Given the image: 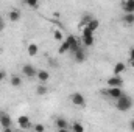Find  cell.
<instances>
[{
  "label": "cell",
  "mask_w": 134,
  "mask_h": 132,
  "mask_svg": "<svg viewBox=\"0 0 134 132\" xmlns=\"http://www.w3.org/2000/svg\"><path fill=\"white\" fill-rule=\"evenodd\" d=\"M55 126H56V129H58L59 132H67L69 129H70L69 121H67V120H64V118H56Z\"/></svg>",
  "instance_id": "obj_8"
},
{
  "label": "cell",
  "mask_w": 134,
  "mask_h": 132,
  "mask_svg": "<svg viewBox=\"0 0 134 132\" xmlns=\"http://www.w3.org/2000/svg\"><path fill=\"white\" fill-rule=\"evenodd\" d=\"M106 84H108L109 87H122V86H123V79H122L120 75H114V76H111V78L106 81Z\"/></svg>",
  "instance_id": "obj_6"
},
{
  "label": "cell",
  "mask_w": 134,
  "mask_h": 132,
  "mask_svg": "<svg viewBox=\"0 0 134 132\" xmlns=\"http://www.w3.org/2000/svg\"><path fill=\"white\" fill-rule=\"evenodd\" d=\"M0 126H2L3 131H11L13 129V120H11L9 113L5 112V110H0Z\"/></svg>",
  "instance_id": "obj_2"
},
{
  "label": "cell",
  "mask_w": 134,
  "mask_h": 132,
  "mask_svg": "<svg viewBox=\"0 0 134 132\" xmlns=\"http://www.w3.org/2000/svg\"><path fill=\"white\" fill-rule=\"evenodd\" d=\"M55 39H56V40H63V33H61L59 30L55 31Z\"/></svg>",
  "instance_id": "obj_25"
},
{
  "label": "cell",
  "mask_w": 134,
  "mask_h": 132,
  "mask_svg": "<svg viewBox=\"0 0 134 132\" xmlns=\"http://www.w3.org/2000/svg\"><path fill=\"white\" fill-rule=\"evenodd\" d=\"M47 92H48V89L44 86V82H41V84L36 87V95H39V97H44V95H47Z\"/></svg>",
  "instance_id": "obj_19"
},
{
  "label": "cell",
  "mask_w": 134,
  "mask_h": 132,
  "mask_svg": "<svg viewBox=\"0 0 134 132\" xmlns=\"http://www.w3.org/2000/svg\"><path fill=\"white\" fill-rule=\"evenodd\" d=\"M122 20H123V23H126V25H133L134 23V13H125L123 17H122Z\"/></svg>",
  "instance_id": "obj_15"
},
{
  "label": "cell",
  "mask_w": 134,
  "mask_h": 132,
  "mask_svg": "<svg viewBox=\"0 0 134 132\" xmlns=\"http://www.w3.org/2000/svg\"><path fill=\"white\" fill-rule=\"evenodd\" d=\"M70 131H73V132H83V131H84V126H83L81 123H78V121H73V123L70 124Z\"/></svg>",
  "instance_id": "obj_21"
},
{
  "label": "cell",
  "mask_w": 134,
  "mask_h": 132,
  "mask_svg": "<svg viewBox=\"0 0 134 132\" xmlns=\"http://www.w3.org/2000/svg\"><path fill=\"white\" fill-rule=\"evenodd\" d=\"M36 78L39 79V82H47L48 79H50V73L47 71V70H37V73H36Z\"/></svg>",
  "instance_id": "obj_12"
},
{
  "label": "cell",
  "mask_w": 134,
  "mask_h": 132,
  "mask_svg": "<svg viewBox=\"0 0 134 132\" xmlns=\"http://www.w3.org/2000/svg\"><path fill=\"white\" fill-rule=\"evenodd\" d=\"M24 3L27 6H30L31 9H37V6H39V0H24Z\"/></svg>",
  "instance_id": "obj_23"
},
{
  "label": "cell",
  "mask_w": 134,
  "mask_h": 132,
  "mask_svg": "<svg viewBox=\"0 0 134 132\" xmlns=\"http://www.w3.org/2000/svg\"><path fill=\"white\" fill-rule=\"evenodd\" d=\"M131 107H133V98L131 97H128V95L123 93L122 97H119V98L115 99V109L119 112H128Z\"/></svg>",
  "instance_id": "obj_1"
},
{
  "label": "cell",
  "mask_w": 134,
  "mask_h": 132,
  "mask_svg": "<svg viewBox=\"0 0 134 132\" xmlns=\"http://www.w3.org/2000/svg\"><path fill=\"white\" fill-rule=\"evenodd\" d=\"M130 129H131V131H134V120L130 123Z\"/></svg>",
  "instance_id": "obj_29"
},
{
  "label": "cell",
  "mask_w": 134,
  "mask_h": 132,
  "mask_svg": "<svg viewBox=\"0 0 134 132\" xmlns=\"http://www.w3.org/2000/svg\"><path fill=\"white\" fill-rule=\"evenodd\" d=\"M22 73L27 76V78H34L36 76V73H37V70H36V67L31 65V64H24V67H22Z\"/></svg>",
  "instance_id": "obj_7"
},
{
  "label": "cell",
  "mask_w": 134,
  "mask_h": 132,
  "mask_svg": "<svg viewBox=\"0 0 134 132\" xmlns=\"http://www.w3.org/2000/svg\"><path fill=\"white\" fill-rule=\"evenodd\" d=\"M98 27H100V20H98V19H92V20H91V22H89V23H87L84 28H87L89 31L95 33V31L98 30Z\"/></svg>",
  "instance_id": "obj_13"
},
{
  "label": "cell",
  "mask_w": 134,
  "mask_h": 132,
  "mask_svg": "<svg viewBox=\"0 0 134 132\" xmlns=\"http://www.w3.org/2000/svg\"><path fill=\"white\" fill-rule=\"evenodd\" d=\"M130 67H133L134 68V59H130Z\"/></svg>",
  "instance_id": "obj_30"
},
{
  "label": "cell",
  "mask_w": 134,
  "mask_h": 132,
  "mask_svg": "<svg viewBox=\"0 0 134 132\" xmlns=\"http://www.w3.org/2000/svg\"><path fill=\"white\" fill-rule=\"evenodd\" d=\"M130 59H134V47L130 50Z\"/></svg>",
  "instance_id": "obj_28"
},
{
  "label": "cell",
  "mask_w": 134,
  "mask_h": 132,
  "mask_svg": "<svg viewBox=\"0 0 134 132\" xmlns=\"http://www.w3.org/2000/svg\"><path fill=\"white\" fill-rule=\"evenodd\" d=\"M37 51H39V48H37V45H36V44H30V45L27 47V53H28L31 58L37 55Z\"/></svg>",
  "instance_id": "obj_20"
},
{
  "label": "cell",
  "mask_w": 134,
  "mask_h": 132,
  "mask_svg": "<svg viewBox=\"0 0 134 132\" xmlns=\"http://www.w3.org/2000/svg\"><path fill=\"white\" fill-rule=\"evenodd\" d=\"M92 19H94V17H92L91 14H86V16H83V17H81V20H80V27H81V28H84V27H86V25H87V23H89Z\"/></svg>",
  "instance_id": "obj_22"
},
{
  "label": "cell",
  "mask_w": 134,
  "mask_h": 132,
  "mask_svg": "<svg viewBox=\"0 0 134 132\" xmlns=\"http://www.w3.org/2000/svg\"><path fill=\"white\" fill-rule=\"evenodd\" d=\"M69 50H70V44H69L67 39H64L63 44H61V47H59V50H58V53H59V55H64V53H67Z\"/></svg>",
  "instance_id": "obj_18"
},
{
  "label": "cell",
  "mask_w": 134,
  "mask_h": 132,
  "mask_svg": "<svg viewBox=\"0 0 134 132\" xmlns=\"http://www.w3.org/2000/svg\"><path fill=\"white\" fill-rule=\"evenodd\" d=\"M125 70H126V64L125 62H117L114 65V75H122Z\"/></svg>",
  "instance_id": "obj_16"
},
{
  "label": "cell",
  "mask_w": 134,
  "mask_h": 132,
  "mask_svg": "<svg viewBox=\"0 0 134 132\" xmlns=\"http://www.w3.org/2000/svg\"><path fill=\"white\" fill-rule=\"evenodd\" d=\"M70 103H72L73 106H76V107H84V106H86V98H84L83 93L73 92V93L70 95Z\"/></svg>",
  "instance_id": "obj_3"
},
{
  "label": "cell",
  "mask_w": 134,
  "mask_h": 132,
  "mask_svg": "<svg viewBox=\"0 0 134 132\" xmlns=\"http://www.w3.org/2000/svg\"><path fill=\"white\" fill-rule=\"evenodd\" d=\"M81 44L84 47H92L95 44V39H94V34H81Z\"/></svg>",
  "instance_id": "obj_9"
},
{
  "label": "cell",
  "mask_w": 134,
  "mask_h": 132,
  "mask_svg": "<svg viewBox=\"0 0 134 132\" xmlns=\"http://www.w3.org/2000/svg\"><path fill=\"white\" fill-rule=\"evenodd\" d=\"M9 84H11L13 87H20V86H22V78L17 76V75H13L11 79H9Z\"/></svg>",
  "instance_id": "obj_17"
},
{
  "label": "cell",
  "mask_w": 134,
  "mask_h": 132,
  "mask_svg": "<svg viewBox=\"0 0 134 132\" xmlns=\"http://www.w3.org/2000/svg\"><path fill=\"white\" fill-rule=\"evenodd\" d=\"M31 129L36 131V132H44V131H45V126H44V124H34Z\"/></svg>",
  "instance_id": "obj_24"
},
{
  "label": "cell",
  "mask_w": 134,
  "mask_h": 132,
  "mask_svg": "<svg viewBox=\"0 0 134 132\" xmlns=\"http://www.w3.org/2000/svg\"><path fill=\"white\" fill-rule=\"evenodd\" d=\"M17 124H19L20 129H31V128H33V126H31V120H30L28 115H20V117L17 118Z\"/></svg>",
  "instance_id": "obj_5"
},
{
  "label": "cell",
  "mask_w": 134,
  "mask_h": 132,
  "mask_svg": "<svg viewBox=\"0 0 134 132\" xmlns=\"http://www.w3.org/2000/svg\"><path fill=\"white\" fill-rule=\"evenodd\" d=\"M20 17H22V13H20L19 9H11V11H9V14H8V19H9V22H13V23L19 22V20H20Z\"/></svg>",
  "instance_id": "obj_10"
},
{
  "label": "cell",
  "mask_w": 134,
  "mask_h": 132,
  "mask_svg": "<svg viewBox=\"0 0 134 132\" xmlns=\"http://www.w3.org/2000/svg\"><path fill=\"white\" fill-rule=\"evenodd\" d=\"M5 78H6V70H0V82L5 81Z\"/></svg>",
  "instance_id": "obj_26"
},
{
  "label": "cell",
  "mask_w": 134,
  "mask_h": 132,
  "mask_svg": "<svg viewBox=\"0 0 134 132\" xmlns=\"http://www.w3.org/2000/svg\"><path fill=\"white\" fill-rule=\"evenodd\" d=\"M73 58H75V62H78V64L84 62V61H86V53H84V50L80 47V48L73 53Z\"/></svg>",
  "instance_id": "obj_11"
},
{
  "label": "cell",
  "mask_w": 134,
  "mask_h": 132,
  "mask_svg": "<svg viewBox=\"0 0 134 132\" xmlns=\"http://www.w3.org/2000/svg\"><path fill=\"white\" fill-rule=\"evenodd\" d=\"M122 8L125 13H134V0H125Z\"/></svg>",
  "instance_id": "obj_14"
},
{
  "label": "cell",
  "mask_w": 134,
  "mask_h": 132,
  "mask_svg": "<svg viewBox=\"0 0 134 132\" xmlns=\"http://www.w3.org/2000/svg\"><path fill=\"white\" fill-rule=\"evenodd\" d=\"M5 30V20H3V17H0V31H3Z\"/></svg>",
  "instance_id": "obj_27"
},
{
  "label": "cell",
  "mask_w": 134,
  "mask_h": 132,
  "mask_svg": "<svg viewBox=\"0 0 134 132\" xmlns=\"http://www.w3.org/2000/svg\"><path fill=\"white\" fill-rule=\"evenodd\" d=\"M103 93H104L106 97H109V98L117 99L119 97L123 95V90H122V87H109L108 90H103Z\"/></svg>",
  "instance_id": "obj_4"
}]
</instances>
